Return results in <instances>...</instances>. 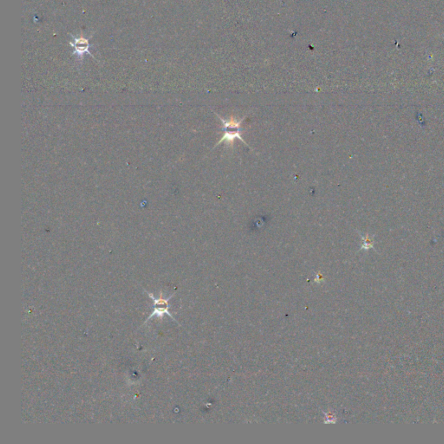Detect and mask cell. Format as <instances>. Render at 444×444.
Listing matches in <instances>:
<instances>
[{"instance_id":"6da1fadb","label":"cell","mask_w":444,"mask_h":444,"mask_svg":"<svg viewBox=\"0 0 444 444\" xmlns=\"http://www.w3.org/2000/svg\"><path fill=\"white\" fill-rule=\"evenodd\" d=\"M215 115H216V117L221 119V123H222V131H223V135L221 136V139L219 140L218 143L215 144V148L223 143H226L227 146L233 148L234 140L236 138L240 139L245 145H247L248 148H250L249 145L246 143V141L241 136L242 131H243L242 124H243L244 120L247 118V116H245L240 119H238L234 116H231L229 119H224L218 114L215 113Z\"/></svg>"},{"instance_id":"7a4b0ae2","label":"cell","mask_w":444,"mask_h":444,"mask_svg":"<svg viewBox=\"0 0 444 444\" xmlns=\"http://www.w3.org/2000/svg\"><path fill=\"white\" fill-rule=\"evenodd\" d=\"M148 294H149V297H150L153 301H154V305H155V308L153 310L152 313L149 316L148 320H149V319L152 318V317H154V316H157V317L162 318L164 314L169 315L170 318H172L173 320H175L174 317H173L172 315L170 314V312L169 311V301L170 300V298H171V297H172L173 295L170 296L169 298H164L162 297V293H161L159 298H156L154 297V295L151 294V293H148Z\"/></svg>"},{"instance_id":"3957f363","label":"cell","mask_w":444,"mask_h":444,"mask_svg":"<svg viewBox=\"0 0 444 444\" xmlns=\"http://www.w3.org/2000/svg\"><path fill=\"white\" fill-rule=\"evenodd\" d=\"M72 46H74L75 49L78 53H84L85 52H87L89 44H88L86 39H77L75 44H73Z\"/></svg>"},{"instance_id":"277c9868","label":"cell","mask_w":444,"mask_h":444,"mask_svg":"<svg viewBox=\"0 0 444 444\" xmlns=\"http://www.w3.org/2000/svg\"><path fill=\"white\" fill-rule=\"evenodd\" d=\"M324 414L325 415V420H324L325 423H335L337 421V417L333 416V415L331 413L324 412Z\"/></svg>"}]
</instances>
